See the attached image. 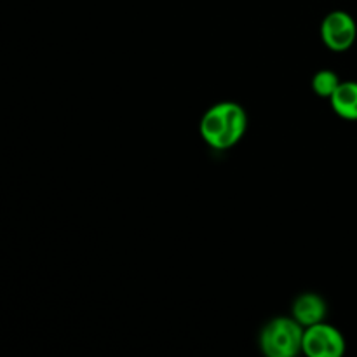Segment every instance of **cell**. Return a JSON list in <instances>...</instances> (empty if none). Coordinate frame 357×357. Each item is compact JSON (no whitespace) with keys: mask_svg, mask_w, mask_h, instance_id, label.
I'll use <instances>...</instances> for the list:
<instances>
[{"mask_svg":"<svg viewBox=\"0 0 357 357\" xmlns=\"http://www.w3.org/2000/svg\"><path fill=\"white\" fill-rule=\"evenodd\" d=\"M248 117L243 107L232 101L209 108L201 121V135L209 146L227 150L236 145L246 131Z\"/></svg>","mask_w":357,"mask_h":357,"instance_id":"obj_1","label":"cell"},{"mask_svg":"<svg viewBox=\"0 0 357 357\" xmlns=\"http://www.w3.org/2000/svg\"><path fill=\"white\" fill-rule=\"evenodd\" d=\"M303 326L295 317H278L264 328L260 345L268 357H293L302 351Z\"/></svg>","mask_w":357,"mask_h":357,"instance_id":"obj_2","label":"cell"},{"mask_svg":"<svg viewBox=\"0 0 357 357\" xmlns=\"http://www.w3.org/2000/svg\"><path fill=\"white\" fill-rule=\"evenodd\" d=\"M302 351L310 357H340L345 351V342L333 326L317 323L303 331Z\"/></svg>","mask_w":357,"mask_h":357,"instance_id":"obj_3","label":"cell"},{"mask_svg":"<svg viewBox=\"0 0 357 357\" xmlns=\"http://www.w3.org/2000/svg\"><path fill=\"white\" fill-rule=\"evenodd\" d=\"M321 37L331 51H347L356 40L354 20L344 10H335V13L328 14L326 20L321 24Z\"/></svg>","mask_w":357,"mask_h":357,"instance_id":"obj_4","label":"cell"},{"mask_svg":"<svg viewBox=\"0 0 357 357\" xmlns=\"http://www.w3.org/2000/svg\"><path fill=\"white\" fill-rule=\"evenodd\" d=\"M326 316V303L321 296L314 293H305L298 296L293 303V317L298 321L302 326H312V324L323 323Z\"/></svg>","mask_w":357,"mask_h":357,"instance_id":"obj_5","label":"cell"},{"mask_svg":"<svg viewBox=\"0 0 357 357\" xmlns=\"http://www.w3.org/2000/svg\"><path fill=\"white\" fill-rule=\"evenodd\" d=\"M330 101L342 119L357 121V82H340Z\"/></svg>","mask_w":357,"mask_h":357,"instance_id":"obj_6","label":"cell"},{"mask_svg":"<svg viewBox=\"0 0 357 357\" xmlns=\"http://www.w3.org/2000/svg\"><path fill=\"white\" fill-rule=\"evenodd\" d=\"M338 86H340V82H338L337 73L330 72V70H321V72H317L312 79L314 93L321 98L333 96V93L337 91Z\"/></svg>","mask_w":357,"mask_h":357,"instance_id":"obj_7","label":"cell"}]
</instances>
